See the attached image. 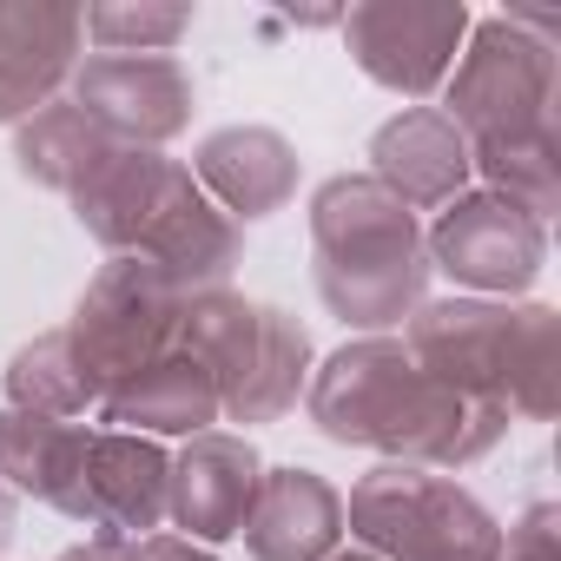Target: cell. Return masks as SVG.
<instances>
[{
  "instance_id": "cell-1",
  "label": "cell",
  "mask_w": 561,
  "mask_h": 561,
  "mask_svg": "<svg viewBox=\"0 0 561 561\" xmlns=\"http://www.w3.org/2000/svg\"><path fill=\"white\" fill-rule=\"evenodd\" d=\"M305 416L337 449H377L383 462H416V469H469L515 423L502 403L436 383L403 351V337L337 344L305 383Z\"/></svg>"
},
{
  "instance_id": "cell-2",
  "label": "cell",
  "mask_w": 561,
  "mask_h": 561,
  "mask_svg": "<svg viewBox=\"0 0 561 561\" xmlns=\"http://www.w3.org/2000/svg\"><path fill=\"white\" fill-rule=\"evenodd\" d=\"M311 277L324 311L357 337H390L430 291L423 225L370 172H337L311 192Z\"/></svg>"
},
{
  "instance_id": "cell-3",
  "label": "cell",
  "mask_w": 561,
  "mask_h": 561,
  "mask_svg": "<svg viewBox=\"0 0 561 561\" xmlns=\"http://www.w3.org/2000/svg\"><path fill=\"white\" fill-rule=\"evenodd\" d=\"M403 351L449 390L548 423L561 410V311L535 298H423Z\"/></svg>"
},
{
  "instance_id": "cell-4",
  "label": "cell",
  "mask_w": 561,
  "mask_h": 561,
  "mask_svg": "<svg viewBox=\"0 0 561 561\" xmlns=\"http://www.w3.org/2000/svg\"><path fill=\"white\" fill-rule=\"evenodd\" d=\"M179 351H192L218 390V423H277L311 383V331L244 291H205L185 305Z\"/></svg>"
},
{
  "instance_id": "cell-5",
  "label": "cell",
  "mask_w": 561,
  "mask_h": 561,
  "mask_svg": "<svg viewBox=\"0 0 561 561\" xmlns=\"http://www.w3.org/2000/svg\"><path fill=\"white\" fill-rule=\"evenodd\" d=\"M554 34H561V21L528 14V8L469 21V41H462L449 80H443V113L462 126L469 146L561 133L554 126V100H561Z\"/></svg>"
},
{
  "instance_id": "cell-6",
  "label": "cell",
  "mask_w": 561,
  "mask_h": 561,
  "mask_svg": "<svg viewBox=\"0 0 561 561\" xmlns=\"http://www.w3.org/2000/svg\"><path fill=\"white\" fill-rule=\"evenodd\" d=\"M344 535L377 561H502V522L443 469L377 462L344 495Z\"/></svg>"
},
{
  "instance_id": "cell-7",
  "label": "cell",
  "mask_w": 561,
  "mask_h": 561,
  "mask_svg": "<svg viewBox=\"0 0 561 561\" xmlns=\"http://www.w3.org/2000/svg\"><path fill=\"white\" fill-rule=\"evenodd\" d=\"M179 324H185V298L146 257H106L93 271V285L80 291L73 318H67V331H73L87 370L100 377V390H113L133 370H146L152 357L179 351Z\"/></svg>"
},
{
  "instance_id": "cell-8",
  "label": "cell",
  "mask_w": 561,
  "mask_h": 561,
  "mask_svg": "<svg viewBox=\"0 0 561 561\" xmlns=\"http://www.w3.org/2000/svg\"><path fill=\"white\" fill-rule=\"evenodd\" d=\"M430 271H449L469 298H528L535 277L548 271V225L528 218L522 205L469 185L462 198H449L436 211V225L423 231Z\"/></svg>"
},
{
  "instance_id": "cell-9",
  "label": "cell",
  "mask_w": 561,
  "mask_h": 561,
  "mask_svg": "<svg viewBox=\"0 0 561 561\" xmlns=\"http://www.w3.org/2000/svg\"><path fill=\"white\" fill-rule=\"evenodd\" d=\"M337 27H344L351 60L377 87H390L403 100H430V93H443V80L469 41V8L462 0H364Z\"/></svg>"
},
{
  "instance_id": "cell-10",
  "label": "cell",
  "mask_w": 561,
  "mask_h": 561,
  "mask_svg": "<svg viewBox=\"0 0 561 561\" xmlns=\"http://www.w3.org/2000/svg\"><path fill=\"white\" fill-rule=\"evenodd\" d=\"M67 100H73L113 146L159 152L165 139H179V133L192 126L198 80H192L185 60H172V54H93V60H80V73L67 80Z\"/></svg>"
},
{
  "instance_id": "cell-11",
  "label": "cell",
  "mask_w": 561,
  "mask_h": 561,
  "mask_svg": "<svg viewBox=\"0 0 561 561\" xmlns=\"http://www.w3.org/2000/svg\"><path fill=\"white\" fill-rule=\"evenodd\" d=\"M165 482H172V456H165L152 436L93 430L67 515L87 522V528L106 535V541H146V535H159V522H165Z\"/></svg>"
},
{
  "instance_id": "cell-12",
  "label": "cell",
  "mask_w": 561,
  "mask_h": 561,
  "mask_svg": "<svg viewBox=\"0 0 561 561\" xmlns=\"http://www.w3.org/2000/svg\"><path fill=\"white\" fill-rule=\"evenodd\" d=\"M257 482H264V456L251 436H238V430L185 436V449L172 456V482H165V522L185 541L218 548V541L244 535Z\"/></svg>"
},
{
  "instance_id": "cell-13",
  "label": "cell",
  "mask_w": 561,
  "mask_h": 561,
  "mask_svg": "<svg viewBox=\"0 0 561 561\" xmlns=\"http://www.w3.org/2000/svg\"><path fill=\"white\" fill-rule=\"evenodd\" d=\"M87 60V14L67 0H0V126H21L67 93Z\"/></svg>"
},
{
  "instance_id": "cell-14",
  "label": "cell",
  "mask_w": 561,
  "mask_h": 561,
  "mask_svg": "<svg viewBox=\"0 0 561 561\" xmlns=\"http://www.w3.org/2000/svg\"><path fill=\"white\" fill-rule=\"evenodd\" d=\"M192 165L185 159H165V152H139V146H119L67 205L80 218V231L106 251V257H133L146 244V231L192 192Z\"/></svg>"
},
{
  "instance_id": "cell-15",
  "label": "cell",
  "mask_w": 561,
  "mask_h": 561,
  "mask_svg": "<svg viewBox=\"0 0 561 561\" xmlns=\"http://www.w3.org/2000/svg\"><path fill=\"white\" fill-rule=\"evenodd\" d=\"M298 172H305V159H298V146L277 126H218L192 152L198 192L231 225H257L271 211H285L298 198Z\"/></svg>"
},
{
  "instance_id": "cell-16",
  "label": "cell",
  "mask_w": 561,
  "mask_h": 561,
  "mask_svg": "<svg viewBox=\"0 0 561 561\" xmlns=\"http://www.w3.org/2000/svg\"><path fill=\"white\" fill-rule=\"evenodd\" d=\"M370 179L403 198L410 211H443L449 198L469 192V139L443 106H403L370 133Z\"/></svg>"
},
{
  "instance_id": "cell-17",
  "label": "cell",
  "mask_w": 561,
  "mask_h": 561,
  "mask_svg": "<svg viewBox=\"0 0 561 561\" xmlns=\"http://www.w3.org/2000/svg\"><path fill=\"white\" fill-rule=\"evenodd\" d=\"M244 548L251 561H324L344 548V495L331 476L285 462L264 469L257 502L244 515Z\"/></svg>"
},
{
  "instance_id": "cell-18",
  "label": "cell",
  "mask_w": 561,
  "mask_h": 561,
  "mask_svg": "<svg viewBox=\"0 0 561 561\" xmlns=\"http://www.w3.org/2000/svg\"><path fill=\"white\" fill-rule=\"evenodd\" d=\"M106 430H133V436H205L218 423V390L205 377V364L192 351H165L146 370H133L126 383L106 390L100 403Z\"/></svg>"
},
{
  "instance_id": "cell-19",
  "label": "cell",
  "mask_w": 561,
  "mask_h": 561,
  "mask_svg": "<svg viewBox=\"0 0 561 561\" xmlns=\"http://www.w3.org/2000/svg\"><path fill=\"white\" fill-rule=\"evenodd\" d=\"M93 423H60V416H34V410H0V482L14 495H34L47 508L67 515L80 462H87Z\"/></svg>"
},
{
  "instance_id": "cell-20",
  "label": "cell",
  "mask_w": 561,
  "mask_h": 561,
  "mask_svg": "<svg viewBox=\"0 0 561 561\" xmlns=\"http://www.w3.org/2000/svg\"><path fill=\"white\" fill-rule=\"evenodd\" d=\"M113 152H119V146H113L67 93H60L54 106H41L34 119L14 126V172H21L27 185H41V192H60V198H73Z\"/></svg>"
},
{
  "instance_id": "cell-21",
  "label": "cell",
  "mask_w": 561,
  "mask_h": 561,
  "mask_svg": "<svg viewBox=\"0 0 561 561\" xmlns=\"http://www.w3.org/2000/svg\"><path fill=\"white\" fill-rule=\"evenodd\" d=\"M0 383H8V410H34V416H60V423L100 416V397H106L67 324H54L34 344H21L8 357V370H0Z\"/></svg>"
},
{
  "instance_id": "cell-22",
  "label": "cell",
  "mask_w": 561,
  "mask_h": 561,
  "mask_svg": "<svg viewBox=\"0 0 561 561\" xmlns=\"http://www.w3.org/2000/svg\"><path fill=\"white\" fill-rule=\"evenodd\" d=\"M469 165L482 179V192L522 205L528 218H554L561 211V133H528V139H489L469 146Z\"/></svg>"
},
{
  "instance_id": "cell-23",
  "label": "cell",
  "mask_w": 561,
  "mask_h": 561,
  "mask_svg": "<svg viewBox=\"0 0 561 561\" xmlns=\"http://www.w3.org/2000/svg\"><path fill=\"white\" fill-rule=\"evenodd\" d=\"M192 8L185 0H165V8H133V0H106V8H87V41H100V54H172L192 34Z\"/></svg>"
},
{
  "instance_id": "cell-24",
  "label": "cell",
  "mask_w": 561,
  "mask_h": 561,
  "mask_svg": "<svg viewBox=\"0 0 561 561\" xmlns=\"http://www.w3.org/2000/svg\"><path fill=\"white\" fill-rule=\"evenodd\" d=\"M502 561H561V508L554 502H528L502 528Z\"/></svg>"
},
{
  "instance_id": "cell-25",
  "label": "cell",
  "mask_w": 561,
  "mask_h": 561,
  "mask_svg": "<svg viewBox=\"0 0 561 561\" xmlns=\"http://www.w3.org/2000/svg\"><path fill=\"white\" fill-rule=\"evenodd\" d=\"M139 561H218V554L198 548V541H185V535H146L139 541Z\"/></svg>"
},
{
  "instance_id": "cell-26",
  "label": "cell",
  "mask_w": 561,
  "mask_h": 561,
  "mask_svg": "<svg viewBox=\"0 0 561 561\" xmlns=\"http://www.w3.org/2000/svg\"><path fill=\"white\" fill-rule=\"evenodd\" d=\"M54 561H139V541H106V535H87V541L60 548Z\"/></svg>"
},
{
  "instance_id": "cell-27",
  "label": "cell",
  "mask_w": 561,
  "mask_h": 561,
  "mask_svg": "<svg viewBox=\"0 0 561 561\" xmlns=\"http://www.w3.org/2000/svg\"><path fill=\"white\" fill-rule=\"evenodd\" d=\"M21 535V495L8 489V482H0V548H8Z\"/></svg>"
},
{
  "instance_id": "cell-28",
  "label": "cell",
  "mask_w": 561,
  "mask_h": 561,
  "mask_svg": "<svg viewBox=\"0 0 561 561\" xmlns=\"http://www.w3.org/2000/svg\"><path fill=\"white\" fill-rule=\"evenodd\" d=\"M324 561H377L370 548H337V554H324Z\"/></svg>"
}]
</instances>
